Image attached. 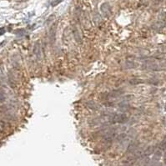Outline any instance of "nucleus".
<instances>
[{
	"mask_svg": "<svg viewBox=\"0 0 166 166\" xmlns=\"http://www.w3.org/2000/svg\"><path fill=\"white\" fill-rule=\"evenodd\" d=\"M129 117L124 114H110L109 116V121L110 124H124L127 123Z\"/></svg>",
	"mask_w": 166,
	"mask_h": 166,
	"instance_id": "f257e3e1",
	"label": "nucleus"
},
{
	"mask_svg": "<svg viewBox=\"0 0 166 166\" xmlns=\"http://www.w3.org/2000/svg\"><path fill=\"white\" fill-rule=\"evenodd\" d=\"M87 106L89 108V109H93V110H97L99 109V106H98L96 103H95L93 101H88L87 103Z\"/></svg>",
	"mask_w": 166,
	"mask_h": 166,
	"instance_id": "f03ea898",
	"label": "nucleus"
},
{
	"mask_svg": "<svg viewBox=\"0 0 166 166\" xmlns=\"http://www.w3.org/2000/svg\"><path fill=\"white\" fill-rule=\"evenodd\" d=\"M125 138H126V134L122 133V134H118L117 136H116V140H117L118 142L121 143V142H123L124 140H125Z\"/></svg>",
	"mask_w": 166,
	"mask_h": 166,
	"instance_id": "7ed1b4c3",
	"label": "nucleus"
},
{
	"mask_svg": "<svg viewBox=\"0 0 166 166\" xmlns=\"http://www.w3.org/2000/svg\"><path fill=\"white\" fill-rule=\"evenodd\" d=\"M34 54L37 55V56H39V55H40V45H39V43H36L35 45H34Z\"/></svg>",
	"mask_w": 166,
	"mask_h": 166,
	"instance_id": "20e7f679",
	"label": "nucleus"
},
{
	"mask_svg": "<svg viewBox=\"0 0 166 166\" xmlns=\"http://www.w3.org/2000/svg\"><path fill=\"white\" fill-rule=\"evenodd\" d=\"M55 34H56V28H55V26H53L50 30V38L53 42H54Z\"/></svg>",
	"mask_w": 166,
	"mask_h": 166,
	"instance_id": "39448f33",
	"label": "nucleus"
},
{
	"mask_svg": "<svg viewBox=\"0 0 166 166\" xmlns=\"http://www.w3.org/2000/svg\"><path fill=\"white\" fill-rule=\"evenodd\" d=\"M125 66H126L127 69H134L135 64L133 61H126L125 62Z\"/></svg>",
	"mask_w": 166,
	"mask_h": 166,
	"instance_id": "423d86ee",
	"label": "nucleus"
},
{
	"mask_svg": "<svg viewBox=\"0 0 166 166\" xmlns=\"http://www.w3.org/2000/svg\"><path fill=\"white\" fill-rule=\"evenodd\" d=\"M129 106L128 105V104H119V109L121 110V111H123V112H125V111H127V110H129Z\"/></svg>",
	"mask_w": 166,
	"mask_h": 166,
	"instance_id": "0eeeda50",
	"label": "nucleus"
},
{
	"mask_svg": "<svg viewBox=\"0 0 166 166\" xmlns=\"http://www.w3.org/2000/svg\"><path fill=\"white\" fill-rule=\"evenodd\" d=\"M102 10H103V12H104L105 13H109V11H110L109 6L108 5L107 3L103 4V6H102Z\"/></svg>",
	"mask_w": 166,
	"mask_h": 166,
	"instance_id": "6e6552de",
	"label": "nucleus"
},
{
	"mask_svg": "<svg viewBox=\"0 0 166 166\" xmlns=\"http://www.w3.org/2000/svg\"><path fill=\"white\" fill-rule=\"evenodd\" d=\"M140 81H141V80H140V79H131L130 81H129V83L132 84H137L141 83Z\"/></svg>",
	"mask_w": 166,
	"mask_h": 166,
	"instance_id": "1a4fd4ad",
	"label": "nucleus"
},
{
	"mask_svg": "<svg viewBox=\"0 0 166 166\" xmlns=\"http://www.w3.org/2000/svg\"><path fill=\"white\" fill-rule=\"evenodd\" d=\"M61 2H62V0H55V1H53V2L51 3V5L54 7V6H56V5H57V4L60 3Z\"/></svg>",
	"mask_w": 166,
	"mask_h": 166,
	"instance_id": "9d476101",
	"label": "nucleus"
},
{
	"mask_svg": "<svg viewBox=\"0 0 166 166\" xmlns=\"http://www.w3.org/2000/svg\"><path fill=\"white\" fill-rule=\"evenodd\" d=\"M4 99H5V97H4V95H3V93H0V103H2L4 101Z\"/></svg>",
	"mask_w": 166,
	"mask_h": 166,
	"instance_id": "9b49d317",
	"label": "nucleus"
},
{
	"mask_svg": "<svg viewBox=\"0 0 166 166\" xmlns=\"http://www.w3.org/2000/svg\"><path fill=\"white\" fill-rule=\"evenodd\" d=\"M4 33H5V29H4V28H0V35L4 34Z\"/></svg>",
	"mask_w": 166,
	"mask_h": 166,
	"instance_id": "f8f14e48",
	"label": "nucleus"
},
{
	"mask_svg": "<svg viewBox=\"0 0 166 166\" xmlns=\"http://www.w3.org/2000/svg\"><path fill=\"white\" fill-rule=\"evenodd\" d=\"M164 163L166 164V152H165V154H164Z\"/></svg>",
	"mask_w": 166,
	"mask_h": 166,
	"instance_id": "ddd939ff",
	"label": "nucleus"
}]
</instances>
